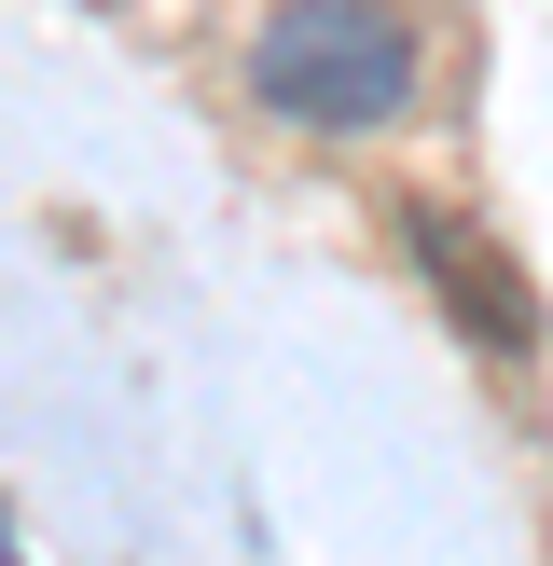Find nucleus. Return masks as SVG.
<instances>
[{"label":"nucleus","mask_w":553,"mask_h":566,"mask_svg":"<svg viewBox=\"0 0 553 566\" xmlns=\"http://www.w3.org/2000/svg\"><path fill=\"white\" fill-rule=\"evenodd\" d=\"M249 97L304 138H387L415 111V28L401 0H276L249 28Z\"/></svg>","instance_id":"1"},{"label":"nucleus","mask_w":553,"mask_h":566,"mask_svg":"<svg viewBox=\"0 0 553 566\" xmlns=\"http://www.w3.org/2000/svg\"><path fill=\"white\" fill-rule=\"evenodd\" d=\"M401 249L429 263V291H442V318L470 332V346H498V359H525L540 346V304H525V276H512V249L484 235L470 208H442V193H415L401 208Z\"/></svg>","instance_id":"2"}]
</instances>
